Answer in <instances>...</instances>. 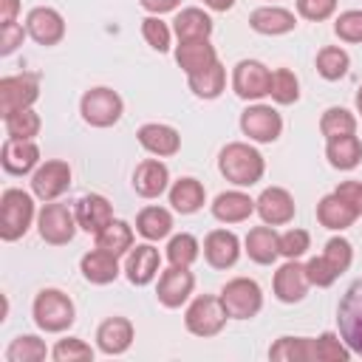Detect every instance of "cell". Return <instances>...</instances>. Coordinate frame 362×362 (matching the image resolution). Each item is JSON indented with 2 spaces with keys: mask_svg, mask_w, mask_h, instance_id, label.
<instances>
[{
  "mask_svg": "<svg viewBox=\"0 0 362 362\" xmlns=\"http://www.w3.org/2000/svg\"><path fill=\"white\" fill-rule=\"evenodd\" d=\"M218 170L221 175L235 184V187H252L263 178L266 173V161L260 156L257 147H252L249 141H229L221 156H218Z\"/></svg>",
  "mask_w": 362,
  "mask_h": 362,
  "instance_id": "cell-1",
  "label": "cell"
},
{
  "mask_svg": "<svg viewBox=\"0 0 362 362\" xmlns=\"http://www.w3.org/2000/svg\"><path fill=\"white\" fill-rule=\"evenodd\" d=\"M34 218H37L34 198L25 189H17V187L3 189V195H0V238L6 243L20 240L31 229Z\"/></svg>",
  "mask_w": 362,
  "mask_h": 362,
  "instance_id": "cell-2",
  "label": "cell"
},
{
  "mask_svg": "<svg viewBox=\"0 0 362 362\" xmlns=\"http://www.w3.org/2000/svg\"><path fill=\"white\" fill-rule=\"evenodd\" d=\"M31 314H34V322L40 331L45 334H59V331H68L76 320V308H74V300L59 291V288H42L37 297H34V305H31Z\"/></svg>",
  "mask_w": 362,
  "mask_h": 362,
  "instance_id": "cell-3",
  "label": "cell"
},
{
  "mask_svg": "<svg viewBox=\"0 0 362 362\" xmlns=\"http://www.w3.org/2000/svg\"><path fill=\"white\" fill-rule=\"evenodd\" d=\"M226 320H229V314H226L221 297H215V294H198L187 305V311H184L187 331L195 334V337H204V339L221 334L223 325H226Z\"/></svg>",
  "mask_w": 362,
  "mask_h": 362,
  "instance_id": "cell-4",
  "label": "cell"
},
{
  "mask_svg": "<svg viewBox=\"0 0 362 362\" xmlns=\"http://www.w3.org/2000/svg\"><path fill=\"white\" fill-rule=\"evenodd\" d=\"M221 303L232 320H252L263 308V291L252 277H232L221 288Z\"/></svg>",
  "mask_w": 362,
  "mask_h": 362,
  "instance_id": "cell-5",
  "label": "cell"
},
{
  "mask_svg": "<svg viewBox=\"0 0 362 362\" xmlns=\"http://www.w3.org/2000/svg\"><path fill=\"white\" fill-rule=\"evenodd\" d=\"M124 102L113 88H90L79 99V113L90 127H113L122 119Z\"/></svg>",
  "mask_w": 362,
  "mask_h": 362,
  "instance_id": "cell-6",
  "label": "cell"
},
{
  "mask_svg": "<svg viewBox=\"0 0 362 362\" xmlns=\"http://www.w3.org/2000/svg\"><path fill=\"white\" fill-rule=\"evenodd\" d=\"M337 322H339V337L345 339V345L362 356V277L354 280L339 297Z\"/></svg>",
  "mask_w": 362,
  "mask_h": 362,
  "instance_id": "cell-7",
  "label": "cell"
},
{
  "mask_svg": "<svg viewBox=\"0 0 362 362\" xmlns=\"http://www.w3.org/2000/svg\"><path fill=\"white\" fill-rule=\"evenodd\" d=\"M76 215L65 206V204H57V201H45L42 209L37 212V232L45 243L51 246H65L74 240L76 235Z\"/></svg>",
  "mask_w": 362,
  "mask_h": 362,
  "instance_id": "cell-8",
  "label": "cell"
},
{
  "mask_svg": "<svg viewBox=\"0 0 362 362\" xmlns=\"http://www.w3.org/2000/svg\"><path fill=\"white\" fill-rule=\"evenodd\" d=\"M240 130L249 141H257V144H272L280 139L283 133V116L272 107V105H249L243 113H240Z\"/></svg>",
  "mask_w": 362,
  "mask_h": 362,
  "instance_id": "cell-9",
  "label": "cell"
},
{
  "mask_svg": "<svg viewBox=\"0 0 362 362\" xmlns=\"http://www.w3.org/2000/svg\"><path fill=\"white\" fill-rule=\"evenodd\" d=\"M269 85L272 71L257 59H240L232 68V90L246 102H260L263 96H269Z\"/></svg>",
  "mask_w": 362,
  "mask_h": 362,
  "instance_id": "cell-10",
  "label": "cell"
},
{
  "mask_svg": "<svg viewBox=\"0 0 362 362\" xmlns=\"http://www.w3.org/2000/svg\"><path fill=\"white\" fill-rule=\"evenodd\" d=\"M68 187H71V167H68V161L51 158V161H42L31 173V192L40 201H57Z\"/></svg>",
  "mask_w": 362,
  "mask_h": 362,
  "instance_id": "cell-11",
  "label": "cell"
},
{
  "mask_svg": "<svg viewBox=\"0 0 362 362\" xmlns=\"http://www.w3.org/2000/svg\"><path fill=\"white\" fill-rule=\"evenodd\" d=\"M192 288H195V274L189 272V266H170L158 274L156 297L164 308H181L189 300Z\"/></svg>",
  "mask_w": 362,
  "mask_h": 362,
  "instance_id": "cell-12",
  "label": "cell"
},
{
  "mask_svg": "<svg viewBox=\"0 0 362 362\" xmlns=\"http://www.w3.org/2000/svg\"><path fill=\"white\" fill-rule=\"evenodd\" d=\"M40 96V85L34 76H3L0 79V116H11L17 110H28Z\"/></svg>",
  "mask_w": 362,
  "mask_h": 362,
  "instance_id": "cell-13",
  "label": "cell"
},
{
  "mask_svg": "<svg viewBox=\"0 0 362 362\" xmlns=\"http://www.w3.org/2000/svg\"><path fill=\"white\" fill-rule=\"evenodd\" d=\"M255 212L269 226H286V223L294 221L297 204H294V198H291L288 189H283V187H266L257 195V201H255Z\"/></svg>",
  "mask_w": 362,
  "mask_h": 362,
  "instance_id": "cell-14",
  "label": "cell"
},
{
  "mask_svg": "<svg viewBox=\"0 0 362 362\" xmlns=\"http://www.w3.org/2000/svg\"><path fill=\"white\" fill-rule=\"evenodd\" d=\"M25 31L37 45H57L65 37V20L51 6H34L25 14Z\"/></svg>",
  "mask_w": 362,
  "mask_h": 362,
  "instance_id": "cell-15",
  "label": "cell"
},
{
  "mask_svg": "<svg viewBox=\"0 0 362 362\" xmlns=\"http://www.w3.org/2000/svg\"><path fill=\"white\" fill-rule=\"evenodd\" d=\"M272 288H274V297H277L280 303H286V305L300 303V300L308 294V288H311L308 274H305V263H300V260H286V263L274 272Z\"/></svg>",
  "mask_w": 362,
  "mask_h": 362,
  "instance_id": "cell-16",
  "label": "cell"
},
{
  "mask_svg": "<svg viewBox=\"0 0 362 362\" xmlns=\"http://www.w3.org/2000/svg\"><path fill=\"white\" fill-rule=\"evenodd\" d=\"M0 164L8 175H28L40 167V147L34 139H6L0 147Z\"/></svg>",
  "mask_w": 362,
  "mask_h": 362,
  "instance_id": "cell-17",
  "label": "cell"
},
{
  "mask_svg": "<svg viewBox=\"0 0 362 362\" xmlns=\"http://www.w3.org/2000/svg\"><path fill=\"white\" fill-rule=\"evenodd\" d=\"M204 260L212 269H232L240 257V238L232 229H212L204 238Z\"/></svg>",
  "mask_w": 362,
  "mask_h": 362,
  "instance_id": "cell-18",
  "label": "cell"
},
{
  "mask_svg": "<svg viewBox=\"0 0 362 362\" xmlns=\"http://www.w3.org/2000/svg\"><path fill=\"white\" fill-rule=\"evenodd\" d=\"M161 269V255L158 249L147 240V243H139L127 252V260H124V277L133 283V286H150L156 280Z\"/></svg>",
  "mask_w": 362,
  "mask_h": 362,
  "instance_id": "cell-19",
  "label": "cell"
},
{
  "mask_svg": "<svg viewBox=\"0 0 362 362\" xmlns=\"http://www.w3.org/2000/svg\"><path fill=\"white\" fill-rule=\"evenodd\" d=\"M136 139H139V144H141L150 156H156V158H170V156H175V153L181 150V136H178V130L170 127V124H161V122H147V124H141L139 133H136Z\"/></svg>",
  "mask_w": 362,
  "mask_h": 362,
  "instance_id": "cell-20",
  "label": "cell"
},
{
  "mask_svg": "<svg viewBox=\"0 0 362 362\" xmlns=\"http://www.w3.org/2000/svg\"><path fill=\"white\" fill-rule=\"evenodd\" d=\"M74 215H76V223H79L82 232L99 235V232L113 221V206H110V201H107L105 195L90 192V195H82V198L76 201Z\"/></svg>",
  "mask_w": 362,
  "mask_h": 362,
  "instance_id": "cell-21",
  "label": "cell"
},
{
  "mask_svg": "<svg viewBox=\"0 0 362 362\" xmlns=\"http://www.w3.org/2000/svg\"><path fill=\"white\" fill-rule=\"evenodd\" d=\"M133 337H136V331H133V322H130L127 317H107V320L96 328V345H99V351L107 354V356L124 354V351L133 345Z\"/></svg>",
  "mask_w": 362,
  "mask_h": 362,
  "instance_id": "cell-22",
  "label": "cell"
},
{
  "mask_svg": "<svg viewBox=\"0 0 362 362\" xmlns=\"http://www.w3.org/2000/svg\"><path fill=\"white\" fill-rule=\"evenodd\" d=\"M133 189L141 198H158L170 189V170L161 158H144L133 173Z\"/></svg>",
  "mask_w": 362,
  "mask_h": 362,
  "instance_id": "cell-23",
  "label": "cell"
},
{
  "mask_svg": "<svg viewBox=\"0 0 362 362\" xmlns=\"http://www.w3.org/2000/svg\"><path fill=\"white\" fill-rule=\"evenodd\" d=\"M243 252L249 255V260H255L257 266H272L280 257V235L274 232V226L263 223V226H252L246 240H243Z\"/></svg>",
  "mask_w": 362,
  "mask_h": 362,
  "instance_id": "cell-24",
  "label": "cell"
},
{
  "mask_svg": "<svg viewBox=\"0 0 362 362\" xmlns=\"http://www.w3.org/2000/svg\"><path fill=\"white\" fill-rule=\"evenodd\" d=\"M249 25L252 31L257 34H266V37H280V34H288L294 31L297 25V14L283 8V6H260L249 14Z\"/></svg>",
  "mask_w": 362,
  "mask_h": 362,
  "instance_id": "cell-25",
  "label": "cell"
},
{
  "mask_svg": "<svg viewBox=\"0 0 362 362\" xmlns=\"http://www.w3.org/2000/svg\"><path fill=\"white\" fill-rule=\"evenodd\" d=\"M356 218H359L356 209L345 198H339L337 192H328L317 201V221H320V226H325L331 232H342V229L354 226Z\"/></svg>",
  "mask_w": 362,
  "mask_h": 362,
  "instance_id": "cell-26",
  "label": "cell"
},
{
  "mask_svg": "<svg viewBox=\"0 0 362 362\" xmlns=\"http://www.w3.org/2000/svg\"><path fill=\"white\" fill-rule=\"evenodd\" d=\"M79 272H82V277L88 280V283H93V286H107V283H113L116 277H119V257L116 255H110V252H105V249H90V252H85L82 255V260H79Z\"/></svg>",
  "mask_w": 362,
  "mask_h": 362,
  "instance_id": "cell-27",
  "label": "cell"
},
{
  "mask_svg": "<svg viewBox=\"0 0 362 362\" xmlns=\"http://www.w3.org/2000/svg\"><path fill=\"white\" fill-rule=\"evenodd\" d=\"M175 62L189 76V74H198V71L209 68L212 62H218V51L209 40H184L175 48Z\"/></svg>",
  "mask_w": 362,
  "mask_h": 362,
  "instance_id": "cell-28",
  "label": "cell"
},
{
  "mask_svg": "<svg viewBox=\"0 0 362 362\" xmlns=\"http://www.w3.org/2000/svg\"><path fill=\"white\" fill-rule=\"evenodd\" d=\"M252 212H255V201L240 189H226L212 201V215L221 223H243L249 221Z\"/></svg>",
  "mask_w": 362,
  "mask_h": 362,
  "instance_id": "cell-29",
  "label": "cell"
},
{
  "mask_svg": "<svg viewBox=\"0 0 362 362\" xmlns=\"http://www.w3.org/2000/svg\"><path fill=\"white\" fill-rule=\"evenodd\" d=\"M173 34L178 37V42L184 40H209L212 34V17L204 8H181L173 20Z\"/></svg>",
  "mask_w": 362,
  "mask_h": 362,
  "instance_id": "cell-30",
  "label": "cell"
},
{
  "mask_svg": "<svg viewBox=\"0 0 362 362\" xmlns=\"http://www.w3.org/2000/svg\"><path fill=\"white\" fill-rule=\"evenodd\" d=\"M170 204H173L175 212L192 215V212H198L206 204V189H204V184L198 178H189V175L178 178L170 187Z\"/></svg>",
  "mask_w": 362,
  "mask_h": 362,
  "instance_id": "cell-31",
  "label": "cell"
},
{
  "mask_svg": "<svg viewBox=\"0 0 362 362\" xmlns=\"http://www.w3.org/2000/svg\"><path fill=\"white\" fill-rule=\"evenodd\" d=\"M136 232L144 238V240H164L170 232H173V215H170V209H164V206H156V204H150V206H144L139 215H136Z\"/></svg>",
  "mask_w": 362,
  "mask_h": 362,
  "instance_id": "cell-32",
  "label": "cell"
},
{
  "mask_svg": "<svg viewBox=\"0 0 362 362\" xmlns=\"http://www.w3.org/2000/svg\"><path fill=\"white\" fill-rule=\"evenodd\" d=\"M325 158L334 170H354L362 161V141L356 133L342 136V139H331L325 144Z\"/></svg>",
  "mask_w": 362,
  "mask_h": 362,
  "instance_id": "cell-33",
  "label": "cell"
},
{
  "mask_svg": "<svg viewBox=\"0 0 362 362\" xmlns=\"http://www.w3.org/2000/svg\"><path fill=\"white\" fill-rule=\"evenodd\" d=\"M187 82H189V90L198 99H218L226 88V68L221 62H212L209 68H204L198 74H189Z\"/></svg>",
  "mask_w": 362,
  "mask_h": 362,
  "instance_id": "cell-34",
  "label": "cell"
},
{
  "mask_svg": "<svg viewBox=\"0 0 362 362\" xmlns=\"http://www.w3.org/2000/svg\"><path fill=\"white\" fill-rule=\"evenodd\" d=\"M133 240H136L133 226H130L127 221H119V218H113V221L96 235V246L105 249V252H110V255H116V257L127 255V252L133 249Z\"/></svg>",
  "mask_w": 362,
  "mask_h": 362,
  "instance_id": "cell-35",
  "label": "cell"
},
{
  "mask_svg": "<svg viewBox=\"0 0 362 362\" xmlns=\"http://www.w3.org/2000/svg\"><path fill=\"white\" fill-rule=\"evenodd\" d=\"M269 359H274V362H314V339H308V337H280L269 348Z\"/></svg>",
  "mask_w": 362,
  "mask_h": 362,
  "instance_id": "cell-36",
  "label": "cell"
},
{
  "mask_svg": "<svg viewBox=\"0 0 362 362\" xmlns=\"http://www.w3.org/2000/svg\"><path fill=\"white\" fill-rule=\"evenodd\" d=\"M348 68H351V57H348L345 48H339V45H325V48L317 51V74H320L322 79L337 82V79H342V76L348 74Z\"/></svg>",
  "mask_w": 362,
  "mask_h": 362,
  "instance_id": "cell-37",
  "label": "cell"
},
{
  "mask_svg": "<svg viewBox=\"0 0 362 362\" xmlns=\"http://www.w3.org/2000/svg\"><path fill=\"white\" fill-rule=\"evenodd\" d=\"M320 133L325 136V141L351 136V133H356V116L345 107H328L320 116Z\"/></svg>",
  "mask_w": 362,
  "mask_h": 362,
  "instance_id": "cell-38",
  "label": "cell"
},
{
  "mask_svg": "<svg viewBox=\"0 0 362 362\" xmlns=\"http://www.w3.org/2000/svg\"><path fill=\"white\" fill-rule=\"evenodd\" d=\"M51 351L45 348V342L34 334H23V337H14L11 345L6 348V359L8 362H40L45 359Z\"/></svg>",
  "mask_w": 362,
  "mask_h": 362,
  "instance_id": "cell-39",
  "label": "cell"
},
{
  "mask_svg": "<svg viewBox=\"0 0 362 362\" xmlns=\"http://www.w3.org/2000/svg\"><path fill=\"white\" fill-rule=\"evenodd\" d=\"M269 96H272L274 105H294L300 99V79L294 76V71H288V68L272 71Z\"/></svg>",
  "mask_w": 362,
  "mask_h": 362,
  "instance_id": "cell-40",
  "label": "cell"
},
{
  "mask_svg": "<svg viewBox=\"0 0 362 362\" xmlns=\"http://www.w3.org/2000/svg\"><path fill=\"white\" fill-rule=\"evenodd\" d=\"M201 255V243L189 232H178L167 240V260L170 266H192Z\"/></svg>",
  "mask_w": 362,
  "mask_h": 362,
  "instance_id": "cell-41",
  "label": "cell"
},
{
  "mask_svg": "<svg viewBox=\"0 0 362 362\" xmlns=\"http://www.w3.org/2000/svg\"><path fill=\"white\" fill-rule=\"evenodd\" d=\"M3 127H6V139H34L42 127V119H40V113H34L28 107V110H17V113L6 116Z\"/></svg>",
  "mask_w": 362,
  "mask_h": 362,
  "instance_id": "cell-42",
  "label": "cell"
},
{
  "mask_svg": "<svg viewBox=\"0 0 362 362\" xmlns=\"http://www.w3.org/2000/svg\"><path fill=\"white\" fill-rule=\"evenodd\" d=\"M351 354L354 351L334 331H325L314 339V362H348Z\"/></svg>",
  "mask_w": 362,
  "mask_h": 362,
  "instance_id": "cell-43",
  "label": "cell"
},
{
  "mask_svg": "<svg viewBox=\"0 0 362 362\" xmlns=\"http://www.w3.org/2000/svg\"><path fill=\"white\" fill-rule=\"evenodd\" d=\"M141 37L147 40V45L158 54L170 51V42H173V28L158 17V14H150L141 20Z\"/></svg>",
  "mask_w": 362,
  "mask_h": 362,
  "instance_id": "cell-44",
  "label": "cell"
},
{
  "mask_svg": "<svg viewBox=\"0 0 362 362\" xmlns=\"http://www.w3.org/2000/svg\"><path fill=\"white\" fill-rule=\"evenodd\" d=\"M51 356L57 362H85V359H93V348L79 337H65V339H57V345L51 348Z\"/></svg>",
  "mask_w": 362,
  "mask_h": 362,
  "instance_id": "cell-45",
  "label": "cell"
},
{
  "mask_svg": "<svg viewBox=\"0 0 362 362\" xmlns=\"http://www.w3.org/2000/svg\"><path fill=\"white\" fill-rule=\"evenodd\" d=\"M308 249H311V235H308L305 229L291 226V229H286V232L280 235V255H283L286 260H300Z\"/></svg>",
  "mask_w": 362,
  "mask_h": 362,
  "instance_id": "cell-46",
  "label": "cell"
},
{
  "mask_svg": "<svg viewBox=\"0 0 362 362\" xmlns=\"http://www.w3.org/2000/svg\"><path fill=\"white\" fill-rule=\"evenodd\" d=\"M322 257L337 269V274H342V272H348L351 269V263H354V246L345 240V238H331L328 243H325V249H322Z\"/></svg>",
  "mask_w": 362,
  "mask_h": 362,
  "instance_id": "cell-47",
  "label": "cell"
},
{
  "mask_svg": "<svg viewBox=\"0 0 362 362\" xmlns=\"http://www.w3.org/2000/svg\"><path fill=\"white\" fill-rule=\"evenodd\" d=\"M334 34L342 42H362V8H348L334 20Z\"/></svg>",
  "mask_w": 362,
  "mask_h": 362,
  "instance_id": "cell-48",
  "label": "cell"
},
{
  "mask_svg": "<svg viewBox=\"0 0 362 362\" xmlns=\"http://www.w3.org/2000/svg\"><path fill=\"white\" fill-rule=\"evenodd\" d=\"M305 274H308V283L311 286H317V288H328V286H334L337 283V269L322 257V255H317V257H311L308 263H305Z\"/></svg>",
  "mask_w": 362,
  "mask_h": 362,
  "instance_id": "cell-49",
  "label": "cell"
},
{
  "mask_svg": "<svg viewBox=\"0 0 362 362\" xmlns=\"http://www.w3.org/2000/svg\"><path fill=\"white\" fill-rule=\"evenodd\" d=\"M337 11V0H297V14L311 23H322Z\"/></svg>",
  "mask_w": 362,
  "mask_h": 362,
  "instance_id": "cell-50",
  "label": "cell"
},
{
  "mask_svg": "<svg viewBox=\"0 0 362 362\" xmlns=\"http://www.w3.org/2000/svg\"><path fill=\"white\" fill-rule=\"evenodd\" d=\"M25 34H28L25 25H20V23H3V25H0V54H3V57L14 54V51L23 45V37H25Z\"/></svg>",
  "mask_w": 362,
  "mask_h": 362,
  "instance_id": "cell-51",
  "label": "cell"
},
{
  "mask_svg": "<svg viewBox=\"0 0 362 362\" xmlns=\"http://www.w3.org/2000/svg\"><path fill=\"white\" fill-rule=\"evenodd\" d=\"M334 192H337L339 198H345V201L356 209V215L362 218V181H342Z\"/></svg>",
  "mask_w": 362,
  "mask_h": 362,
  "instance_id": "cell-52",
  "label": "cell"
},
{
  "mask_svg": "<svg viewBox=\"0 0 362 362\" xmlns=\"http://www.w3.org/2000/svg\"><path fill=\"white\" fill-rule=\"evenodd\" d=\"M139 6L147 11V14H167V11H175L181 6V0H139Z\"/></svg>",
  "mask_w": 362,
  "mask_h": 362,
  "instance_id": "cell-53",
  "label": "cell"
},
{
  "mask_svg": "<svg viewBox=\"0 0 362 362\" xmlns=\"http://www.w3.org/2000/svg\"><path fill=\"white\" fill-rule=\"evenodd\" d=\"M20 0H0V25L3 23H17Z\"/></svg>",
  "mask_w": 362,
  "mask_h": 362,
  "instance_id": "cell-54",
  "label": "cell"
},
{
  "mask_svg": "<svg viewBox=\"0 0 362 362\" xmlns=\"http://www.w3.org/2000/svg\"><path fill=\"white\" fill-rule=\"evenodd\" d=\"M204 6L212 11H229L235 6V0H204Z\"/></svg>",
  "mask_w": 362,
  "mask_h": 362,
  "instance_id": "cell-55",
  "label": "cell"
},
{
  "mask_svg": "<svg viewBox=\"0 0 362 362\" xmlns=\"http://www.w3.org/2000/svg\"><path fill=\"white\" fill-rule=\"evenodd\" d=\"M356 113L362 116V85H359V90H356Z\"/></svg>",
  "mask_w": 362,
  "mask_h": 362,
  "instance_id": "cell-56",
  "label": "cell"
}]
</instances>
